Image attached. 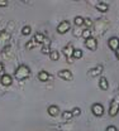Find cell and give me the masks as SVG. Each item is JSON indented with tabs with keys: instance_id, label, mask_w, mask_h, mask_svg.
<instances>
[{
	"instance_id": "obj_1",
	"label": "cell",
	"mask_w": 119,
	"mask_h": 131,
	"mask_svg": "<svg viewBox=\"0 0 119 131\" xmlns=\"http://www.w3.org/2000/svg\"><path fill=\"white\" fill-rule=\"evenodd\" d=\"M29 76H31V69H29L28 66H25V64H20L15 69V72H14V77L17 78L18 81H24Z\"/></svg>"
},
{
	"instance_id": "obj_2",
	"label": "cell",
	"mask_w": 119,
	"mask_h": 131,
	"mask_svg": "<svg viewBox=\"0 0 119 131\" xmlns=\"http://www.w3.org/2000/svg\"><path fill=\"white\" fill-rule=\"evenodd\" d=\"M119 112V95H117L112 100L110 105H109V116L115 117Z\"/></svg>"
},
{
	"instance_id": "obj_3",
	"label": "cell",
	"mask_w": 119,
	"mask_h": 131,
	"mask_svg": "<svg viewBox=\"0 0 119 131\" xmlns=\"http://www.w3.org/2000/svg\"><path fill=\"white\" fill-rule=\"evenodd\" d=\"M63 54H65V57H66V59H67V62H70V63H72L74 61V52H75V49H74V47H72V44H67L65 48H63Z\"/></svg>"
},
{
	"instance_id": "obj_4",
	"label": "cell",
	"mask_w": 119,
	"mask_h": 131,
	"mask_svg": "<svg viewBox=\"0 0 119 131\" xmlns=\"http://www.w3.org/2000/svg\"><path fill=\"white\" fill-rule=\"evenodd\" d=\"M70 28H71L70 21H67V20H62V21L57 25V32L60 33V34H65V33H67L68 30H70Z\"/></svg>"
},
{
	"instance_id": "obj_5",
	"label": "cell",
	"mask_w": 119,
	"mask_h": 131,
	"mask_svg": "<svg viewBox=\"0 0 119 131\" xmlns=\"http://www.w3.org/2000/svg\"><path fill=\"white\" fill-rule=\"evenodd\" d=\"M91 111H93V114L95 115V116H98V117H102L103 115H104V107H103L102 103H99V102H95V103L91 106Z\"/></svg>"
},
{
	"instance_id": "obj_6",
	"label": "cell",
	"mask_w": 119,
	"mask_h": 131,
	"mask_svg": "<svg viewBox=\"0 0 119 131\" xmlns=\"http://www.w3.org/2000/svg\"><path fill=\"white\" fill-rule=\"evenodd\" d=\"M85 47L87 49H90V50H96V48H98V40L95 38H93V37L89 38V39H86Z\"/></svg>"
},
{
	"instance_id": "obj_7",
	"label": "cell",
	"mask_w": 119,
	"mask_h": 131,
	"mask_svg": "<svg viewBox=\"0 0 119 131\" xmlns=\"http://www.w3.org/2000/svg\"><path fill=\"white\" fill-rule=\"evenodd\" d=\"M58 77L62 78V80H65V81H72V78H74L71 71H68V69H62V71H60V72H58Z\"/></svg>"
},
{
	"instance_id": "obj_8",
	"label": "cell",
	"mask_w": 119,
	"mask_h": 131,
	"mask_svg": "<svg viewBox=\"0 0 119 131\" xmlns=\"http://www.w3.org/2000/svg\"><path fill=\"white\" fill-rule=\"evenodd\" d=\"M108 44H109V48L112 49V50L117 52V50L119 49V39L117 38V37H112V38L109 39Z\"/></svg>"
},
{
	"instance_id": "obj_9",
	"label": "cell",
	"mask_w": 119,
	"mask_h": 131,
	"mask_svg": "<svg viewBox=\"0 0 119 131\" xmlns=\"http://www.w3.org/2000/svg\"><path fill=\"white\" fill-rule=\"evenodd\" d=\"M0 82H1V84H3V86H6V87H8V86H10V84L13 83V78H12V76H10V74H6V73H5V74H3V76H1Z\"/></svg>"
},
{
	"instance_id": "obj_10",
	"label": "cell",
	"mask_w": 119,
	"mask_h": 131,
	"mask_svg": "<svg viewBox=\"0 0 119 131\" xmlns=\"http://www.w3.org/2000/svg\"><path fill=\"white\" fill-rule=\"evenodd\" d=\"M38 80L41 82H47L48 80H51V74L48 72H46V71H41L38 73Z\"/></svg>"
},
{
	"instance_id": "obj_11",
	"label": "cell",
	"mask_w": 119,
	"mask_h": 131,
	"mask_svg": "<svg viewBox=\"0 0 119 131\" xmlns=\"http://www.w3.org/2000/svg\"><path fill=\"white\" fill-rule=\"evenodd\" d=\"M47 111H48V115H51L52 117H56V116H58V114H60V108L56 105H51L47 108Z\"/></svg>"
},
{
	"instance_id": "obj_12",
	"label": "cell",
	"mask_w": 119,
	"mask_h": 131,
	"mask_svg": "<svg viewBox=\"0 0 119 131\" xmlns=\"http://www.w3.org/2000/svg\"><path fill=\"white\" fill-rule=\"evenodd\" d=\"M102 72H103V66H96L95 68L90 69L89 74H90L91 77H95V76H99V74H100Z\"/></svg>"
},
{
	"instance_id": "obj_13",
	"label": "cell",
	"mask_w": 119,
	"mask_h": 131,
	"mask_svg": "<svg viewBox=\"0 0 119 131\" xmlns=\"http://www.w3.org/2000/svg\"><path fill=\"white\" fill-rule=\"evenodd\" d=\"M50 46H51V40H50V39H46L44 43H43V47H42V53H43V54H50V53H51Z\"/></svg>"
},
{
	"instance_id": "obj_14",
	"label": "cell",
	"mask_w": 119,
	"mask_h": 131,
	"mask_svg": "<svg viewBox=\"0 0 119 131\" xmlns=\"http://www.w3.org/2000/svg\"><path fill=\"white\" fill-rule=\"evenodd\" d=\"M99 87H100L102 90H104V91H106V90L109 88V82H108V80H106L105 77H102V78L99 80Z\"/></svg>"
},
{
	"instance_id": "obj_15",
	"label": "cell",
	"mask_w": 119,
	"mask_h": 131,
	"mask_svg": "<svg viewBox=\"0 0 119 131\" xmlns=\"http://www.w3.org/2000/svg\"><path fill=\"white\" fill-rule=\"evenodd\" d=\"M96 9L99 10V12H102V13H105V12H108L109 10V5L106 4V3H99V4H96Z\"/></svg>"
},
{
	"instance_id": "obj_16",
	"label": "cell",
	"mask_w": 119,
	"mask_h": 131,
	"mask_svg": "<svg viewBox=\"0 0 119 131\" xmlns=\"http://www.w3.org/2000/svg\"><path fill=\"white\" fill-rule=\"evenodd\" d=\"M33 38L35 39V42H37V43H42V44H43V43H44V40L47 39V38L44 37V34H42V33H35V35H34Z\"/></svg>"
},
{
	"instance_id": "obj_17",
	"label": "cell",
	"mask_w": 119,
	"mask_h": 131,
	"mask_svg": "<svg viewBox=\"0 0 119 131\" xmlns=\"http://www.w3.org/2000/svg\"><path fill=\"white\" fill-rule=\"evenodd\" d=\"M37 46H38V43L35 42V39H34V38H32V39H31V40H29V42L25 44V48L29 50V49H33L34 47H37Z\"/></svg>"
},
{
	"instance_id": "obj_18",
	"label": "cell",
	"mask_w": 119,
	"mask_h": 131,
	"mask_svg": "<svg viewBox=\"0 0 119 131\" xmlns=\"http://www.w3.org/2000/svg\"><path fill=\"white\" fill-rule=\"evenodd\" d=\"M50 58H51V61H58V59H60V53H58V50H51Z\"/></svg>"
},
{
	"instance_id": "obj_19",
	"label": "cell",
	"mask_w": 119,
	"mask_h": 131,
	"mask_svg": "<svg viewBox=\"0 0 119 131\" xmlns=\"http://www.w3.org/2000/svg\"><path fill=\"white\" fill-rule=\"evenodd\" d=\"M72 116H74V115H72L71 111H63V112H62V118H63L65 121H70V120L72 118Z\"/></svg>"
},
{
	"instance_id": "obj_20",
	"label": "cell",
	"mask_w": 119,
	"mask_h": 131,
	"mask_svg": "<svg viewBox=\"0 0 119 131\" xmlns=\"http://www.w3.org/2000/svg\"><path fill=\"white\" fill-rule=\"evenodd\" d=\"M84 23H85V19H84L83 16H76V18H75V24H76L77 27L84 25Z\"/></svg>"
},
{
	"instance_id": "obj_21",
	"label": "cell",
	"mask_w": 119,
	"mask_h": 131,
	"mask_svg": "<svg viewBox=\"0 0 119 131\" xmlns=\"http://www.w3.org/2000/svg\"><path fill=\"white\" fill-rule=\"evenodd\" d=\"M74 58H75V59L83 58V50H81V49H75V52H74Z\"/></svg>"
},
{
	"instance_id": "obj_22",
	"label": "cell",
	"mask_w": 119,
	"mask_h": 131,
	"mask_svg": "<svg viewBox=\"0 0 119 131\" xmlns=\"http://www.w3.org/2000/svg\"><path fill=\"white\" fill-rule=\"evenodd\" d=\"M81 35H83V38L86 40V39L91 38V30L87 28V29H85V30H83V34H81Z\"/></svg>"
},
{
	"instance_id": "obj_23",
	"label": "cell",
	"mask_w": 119,
	"mask_h": 131,
	"mask_svg": "<svg viewBox=\"0 0 119 131\" xmlns=\"http://www.w3.org/2000/svg\"><path fill=\"white\" fill-rule=\"evenodd\" d=\"M31 32H32V29H31L29 25H25V27H23V29H22V34H23V35H29Z\"/></svg>"
},
{
	"instance_id": "obj_24",
	"label": "cell",
	"mask_w": 119,
	"mask_h": 131,
	"mask_svg": "<svg viewBox=\"0 0 119 131\" xmlns=\"http://www.w3.org/2000/svg\"><path fill=\"white\" fill-rule=\"evenodd\" d=\"M71 112H72V115H74V116H79V115L81 114V110H80L79 107H75V108H74Z\"/></svg>"
},
{
	"instance_id": "obj_25",
	"label": "cell",
	"mask_w": 119,
	"mask_h": 131,
	"mask_svg": "<svg viewBox=\"0 0 119 131\" xmlns=\"http://www.w3.org/2000/svg\"><path fill=\"white\" fill-rule=\"evenodd\" d=\"M84 24H86L87 27H91V25H93V21H91V19L86 18V19H85V23H84Z\"/></svg>"
},
{
	"instance_id": "obj_26",
	"label": "cell",
	"mask_w": 119,
	"mask_h": 131,
	"mask_svg": "<svg viewBox=\"0 0 119 131\" xmlns=\"http://www.w3.org/2000/svg\"><path fill=\"white\" fill-rule=\"evenodd\" d=\"M106 131H118V129L115 126H108L106 127Z\"/></svg>"
},
{
	"instance_id": "obj_27",
	"label": "cell",
	"mask_w": 119,
	"mask_h": 131,
	"mask_svg": "<svg viewBox=\"0 0 119 131\" xmlns=\"http://www.w3.org/2000/svg\"><path fill=\"white\" fill-rule=\"evenodd\" d=\"M0 74H1V76L5 74V73H4V64H3L1 62H0Z\"/></svg>"
},
{
	"instance_id": "obj_28",
	"label": "cell",
	"mask_w": 119,
	"mask_h": 131,
	"mask_svg": "<svg viewBox=\"0 0 119 131\" xmlns=\"http://www.w3.org/2000/svg\"><path fill=\"white\" fill-rule=\"evenodd\" d=\"M6 5H8L6 0H0V6H6Z\"/></svg>"
},
{
	"instance_id": "obj_29",
	"label": "cell",
	"mask_w": 119,
	"mask_h": 131,
	"mask_svg": "<svg viewBox=\"0 0 119 131\" xmlns=\"http://www.w3.org/2000/svg\"><path fill=\"white\" fill-rule=\"evenodd\" d=\"M115 54H117V57H118V58H119V49H118V50H117V52H115Z\"/></svg>"
}]
</instances>
